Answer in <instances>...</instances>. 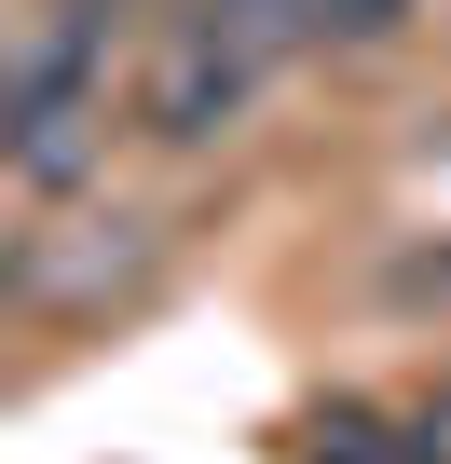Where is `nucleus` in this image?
Returning <instances> with one entry per match:
<instances>
[{
  "label": "nucleus",
  "mask_w": 451,
  "mask_h": 464,
  "mask_svg": "<svg viewBox=\"0 0 451 464\" xmlns=\"http://www.w3.org/2000/svg\"><path fill=\"white\" fill-rule=\"evenodd\" d=\"M137 0H28L15 55H0V164H15L28 218H55L110 164V42Z\"/></svg>",
  "instance_id": "obj_1"
},
{
  "label": "nucleus",
  "mask_w": 451,
  "mask_h": 464,
  "mask_svg": "<svg viewBox=\"0 0 451 464\" xmlns=\"http://www.w3.org/2000/svg\"><path fill=\"white\" fill-rule=\"evenodd\" d=\"M383 437H397L383 410H315L301 423V464H383Z\"/></svg>",
  "instance_id": "obj_3"
},
{
  "label": "nucleus",
  "mask_w": 451,
  "mask_h": 464,
  "mask_svg": "<svg viewBox=\"0 0 451 464\" xmlns=\"http://www.w3.org/2000/svg\"><path fill=\"white\" fill-rule=\"evenodd\" d=\"M397 14H410V0H301V28H315V42H383Z\"/></svg>",
  "instance_id": "obj_4"
},
{
  "label": "nucleus",
  "mask_w": 451,
  "mask_h": 464,
  "mask_svg": "<svg viewBox=\"0 0 451 464\" xmlns=\"http://www.w3.org/2000/svg\"><path fill=\"white\" fill-rule=\"evenodd\" d=\"M151 260V232L110 205V218H42L28 246H15V301H42V314H69V301H96V287H123Z\"/></svg>",
  "instance_id": "obj_2"
},
{
  "label": "nucleus",
  "mask_w": 451,
  "mask_h": 464,
  "mask_svg": "<svg viewBox=\"0 0 451 464\" xmlns=\"http://www.w3.org/2000/svg\"><path fill=\"white\" fill-rule=\"evenodd\" d=\"M397 450H410V464H451V396H437V410H410V423H397Z\"/></svg>",
  "instance_id": "obj_5"
}]
</instances>
